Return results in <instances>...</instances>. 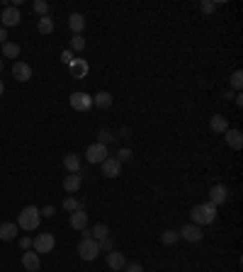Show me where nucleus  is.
Listing matches in <instances>:
<instances>
[{
    "mask_svg": "<svg viewBox=\"0 0 243 272\" xmlns=\"http://www.w3.org/2000/svg\"><path fill=\"white\" fill-rule=\"evenodd\" d=\"M34 12L41 15V17H46V12H49V2H46V0H34Z\"/></svg>",
    "mask_w": 243,
    "mask_h": 272,
    "instance_id": "31",
    "label": "nucleus"
},
{
    "mask_svg": "<svg viewBox=\"0 0 243 272\" xmlns=\"http://www.w3.org/2000/svg\"><path fill=\"white\" fill-rule=\"evenodd\" d=\"M32 251L34 253H51L54 251V246H56V238H54V234H39V236H34V241H32Z\"/></svg>",
    "mask_w": 243,
    "mask_h": 272,
    "instance_id": "4",
    "label": "nucleus"
},
{
    "mask_svg": "<svg viewBox=\"0 0 243 272\" xmlns=\"http://www.w3.org/2000/svg\"><path fill=\"white\" fill-rule=\"evenodd\" d=\"M61 58H63V63H71V61H73L71 51H63V54H61Z\"/></svg>",
    "mask_w": 243,
    "mask_h": 272,
    "instance_id": "39",
    "label": "nucleus"
},
{
    "mask_svg": "<svg viewBox=\"0 0 243 272\" xmlns=\"http://www.w3.org/2000/svg\"><path fill=\"white\" fill-rule=\"evenodd\" d=\"M107 265L112 268V272H119V270H124L127 258H124V253H119V251H110L107 253Z\"/></svg>",
    "mask_w": 243,
    "mask_h": 272,
    "instance_id": "17",
    "label": "nucleus"
},
{
    "mask_svg": "<svg viewBox=\"0 0 243 272\" xmlns=\"http://www.w3.org/2000/svg\"><path fill=\"white\" fill-rule=\"evenodd\" d=\"M78 253L83 260H95L97 255H100V243L93 241V238H83L80 243H78Z\"/></svg>",
    "mask_w": 243,
    "mask_h": 272,
    "instance_id": "5",
    "label": "nucleus"
},
{
    "mask_svg": "<svg viewBox=\"0 0 243 272\" xmlns=\"http://www.w3.org/2000/svg\"><path fill=\"white\" fill-rule=\"evenodd\" d=\"M229 200V190H226V185H214L212 190H209V202L214 204V207H219V204H224Z\"/></svg>",
    "mask_w": 243,
    "mask_h": 272,
    "instance_id": "14",
    "label": "nucleus"
},
{
    "mask_svg": "<svg viewBox=\"0 0 243 272\" xmlns=\"http://www.w3.org/2000/svg\"><path fill=\"white\" fill-rule=\"evenodd\" d=\"M2 68H5V63H2V58H0V73H2Z\"/></svg>",
    "mask_w": 243,
    "mask_h": 272,
    "instance_id": "42",
    "label": "nucleus"
},
{
    "mask_svg": "<svg viewBox=\"0 0 243 272\" xmlns=\"http://www.w3.org/2000/svg\"><path fill=\"white\" fill-rule=\"evenodd\" d=\"M178 241H180V234H178L175 229H168V231L161 234V243H163V246H173V243H178Z\"/></svg>",
    "mask_w": 243,
    "mask_h": 272,
    "instance_id": "26",
    "label": "nucleus"
},
{
    "mask_svg": "<svg viewBox=\"0 0 243 272\" xmlns=\"http://www.w3.org/2000/svg\"><path fill=\"white\" fill-rule=\"evenodd\" d=\"M63 168H66L68 173H80V168H83L80 156H78V153H66V156H63Z\"/></svg>",
    "mask_w": 243,
    "mask_h": 272,
    "instance_id": "19",
    "label": "nucleus"
},
{
    "mask_svg": "<svg viewBox=\"0 0 243 272\" xmlns=\"http://www.w3.org/2000/svg\"><path fill=\"white\" fill-rule=\"evenodd\" d=\"M22 268L27 272H37L41 268V260H39V253H34L32 248L22 253Z\"/></svg>",
    "mask_w": 243,
    "mask_h": 272,
    "instance_id": "12",
    "label": "nucleus"
},
{
    "mask_svg": "<svg viewBox=\"0 0 243 272\" xmlns=\"http://www.w3.org/2000/svg\"><path fill=\"white\" fill-rule=\"evenodd\" d=\"M2 92H5V83L0 80V97H2Z\"/></svg>",
    "mask_w": 243,
    "mask_h": 272,
    "instance_id": "41",
    "label": "nucleus"
},
{
    "mask_svg": "<svg viewBox=\"0 0 243 272\" xmlns=\"http://www.w3.org/2000/svg\"><path fill=\"white\" fill-rule=\"evenodd\" d=\"M231 88H234V90H241L243 88V71L231 73Z\"/></svg>",
    "mask_w": 243,
    "mask_h": 272,
    "instance_id": "29",
    "label": "nucleus"
},
{
    "mask_svg": "<svg viewBox=\"0 0 243 272\" xmlns=\"http://www.w3.org/2000/svg\"><path fill=\"white\" fill-rule=\"evenodd\" d=\"M110 236V229H107V224H95L93 229H90V238L93 241H102V238Z\"/></svg>",
    "mask_w": 243,
    "mask_h": 272,
    "instance_id": "23",
    "label": "nucleus"
},
{
    "mask_svg": "<svg viewBox=\"0 0 243 272\" xmlns=\"http://www.w3.org/2000/svg\"><path fill=\"white\" fill-rule=\"evenodd\" d=\"M93 105H95V107H100V109L112 107V95H110V92H107V90L95 92V95H93Z\"/></svg>",
    "mask_w": 243,
    "mask_h": 272,
    "instance_id": "20",
    "label": "nucleus"
},
{
    "mask_svg": "<svg viewBox=\"0 0 243 272\" xmlns=\"http://www.w3.org/2000/svg\"><path fill=\"white\" fill-rule=\"evenodd\" d=\"M180 238H185L187 243H200L202 238H205V231H202V226H197V224H185L180 231Z\"/></svg>",
    "mask_w": 243,
    "mask_h": 272,
    "instance_id": "7",
    "label": "nucleus"
},
{
    "mask_svg": "<svg viewBox=\"0 0 243 272\" xmlns=\"http://www.w3.org/2000/svg\"><path fill=\"white\" fill-rule=\"evenodd\" d=\"M124 272H144V265H139V263H127V265H124Z\"/></svg>",
    "mask_w": 243,
    "mask_h": 272,
    "instance_id": "35",
    "label": "nucleus"
},
{
    "mask_svg": "<svg viewBox=\"0 0 243 272\" xmlns=\"http://www.w3.org/2000/svg\"><path fill=\"white\" fill-rule=\"evenodd\" d=\"M100 243V251H105V253H110V251H114V238H112V234L107 238H102V241H97Z\"/></svg>",
    "mask_w": 243,
    "mask_h": 272,
    "instance_id": "32",
    "label": "nucleus"
},
{
    "mask_svg": "<svg viewBox=\"0 0 243 272\" xmlns=\"http://www.w3.org/2000/svg\"><path fill=\"white\" fill-rule=\"evenodd\" d=\"M80 185H83L80 173H68V175L63 178V190H66L68 195H75V192L80 190Z\"/></svg>",
    "mask_w": 243,
    "mask_h": 272,
    "instance_id": "16",
    "label": "nucleus"
},
{
    "mask_svg": "<svg viewBox=\"0 0 243 272\" xmlns=\"http://www.w3.org/2000/svg\"><path fill=\"white\" fill-rule=\"evenodd\" d=\"M12 78H15L17 83H27V80L32 78V66L24 63V61H15V63H12Z\"/></svg>",
    "mask_w": 243,
    "mask_h": 272,
    "instance_id": "9",
    "label": "nucleus"
},
{
    "mask_svg": "<svg viewBox=\"0 0 243 272\" xmlns=\"http://www.w3.org/2000/svg\"><path fill=\"white\" fill-rule=\"evenodd\" d=\"M190 219H192V224H197V226H202V224H214V219H217V207H214L212 202L197 204V207L190 209Z\"/></svg>",
    "mask_w": 243,
    "mask_h": 272,
    "instance_id": "1",
    "label": "nucleus"
},
{
    "mask_svg": "<svg viewBox=\"0 0 243 272\" xmlns=\"http://www.w3.org/2000/svg\"><path fill=\"white\" fill-rule=\"evenodd\" d=\"M114 158H117L119 163H127V161H131V148H119Z\"/></svg>",
    "mask_w": 243,
    "mask_h": 272,
    "instance_id": "33",
    "label": "nucleus"
},
{
    "mask_svg": "<svg viewBox=\"0 0 243 272\" xmlns=\"http://www.w3.org/2000/svg\"><path fill=\"white\" fill-rule=\"evenodd\" d=\"M19 51H22V49H19V44H15V41H5V44H2V56H5V58H17Z\"/></svg>",
    "mask_w": 243,
    "mask_h": 272,
    "instance_id": "24",
    "label": "nucleus"
},
{
    "mask_svg": "<svg viewBox=\"0 0 243 272\" xmlns=\"http://www.w3.org/2000/svg\"><path fill=\"white\" fill-rule=\"evenodd\" d=\"M209 127H212V131H217V134H224L226 129H229V119H226L224 114H214L209 119Z\"/></svg>",
    "mask_w": 243,
    "mask_h": 272,
    "instance_id": "22",
    "label": "nucleus"
},
{
    "mask_svg": "<svg viewBox=\"0 0 243 272\" xmlns=\"http://www.w3.org/2000/svg\"><path fill=\"white\" fill-rule=\"evenodd\" d=\"M39 214H41V219H44V217L51 219V217H54V207H44V209H39Z\"/></svg>",
    "mask_w": 243,
    "mask_h": 272,
    "instance_id": "36",
    "label": "nucleus"
},
{
    "mask_svg": "<svg viewBox=\"0 0 243 272\" xmlns=\"http://www.w3.org/2000/svg\"><path fill=\"white\" fill-rule=\"evenodd\" d=\"M234 100H236V105H239V107H243V95H234Z\"/></svg>",
    "mask_w": 243,
    "mask_h": 272,
    "instance_id": "40",
    "label": "nucleus"
},
{
    "mask_svg": "<svg viewBox=\"0 0 243 272\" xmlns=\"http://www.w3.org/2000/svg\"><path fill=\"white\" fill-rule=\"evenodd\" d=\"M68 71H71V75H73L75 80H83V78L88 75V71H90V66H88L85 58H73V61L68 63Z\"/></svg>",
    "mask_w": 243,
    "mask_h": 272,
    "instance_id": "11",
    "label": "nucleus"
},
{
    "mask_svg": "<svg viewBox=\"0 0 243 272\" xmlns=\"http://www.w3.org/2000/svg\"><path fill=\"white\" fill-rule=\"evenodd\" d=\"M71 49H73V51H83V49H85V39H83V34H73V39H71Z\"/></svg>",
    "mask_w": 243,
    "mask_h": 272,
    "instance_id": "30",
    "label": "nucleus"
},
{
    "mask_svg": "<svg viewBox=\"0 0 243 272\" xmlns=\"http://www.w3.org/2000/svg\"><path fill=\"white\" fill-rule=\"evenodd\" d=\"M39 224H41V214H39L37 207H24L17 217V226L22 231H37Z\"/></svg>",
    "mask_w": 243,
    "mask_h": 272,
    "instance_id": "2",
    "label": "nucleus"
},
{
    "mask_svg": "<svg viewBox=\"0 0 243 272\" xmlns=\"http://www.w3.org/2000/svg\"><path fill=\"white\" fill-rule=\"evenodd\" d=\"M71 107L75 109V112H88V109L93 107V95H88V92L78 90L71 95Z\"/></svg>",
    "mask_w": 243,
    "mask_h": 272,
    "instance_id": "6",
    "label": "nucleus"
},
{
    "mask_svg": "<svg viewBox=\"0 0 243 272\" xmlns=\"http://www.w3.org/2000/svg\"><path fill=\"white\" fill-rule=\"evenodd\" d=\"M107 156H110L107 146L97 144V141H95V144H90V146H88V151H85V161H88L90 165H100L105 158H107Z\"/></svg>",
    "mask_w": 243,
    "mask_h": 272,
    "instance_id": "3",
    "label": "nucleus"
},
{
    "mask_svg": "<svg viewBox=\"0 0 243 272\" xmlns=\"http://www.w3.org/2000/svg\"><path fill=\"white\" fill-rule=\"evenodd\" d=\"M71 229H75V231H83V229H88V212L85 209H75V212H71Z\"/></svg>",
    "mask_w": 243,
    "mask_h": 272,
    "instance_id": "15",
    "label": "nucleus"
},
{
    "mask_svg": "<svg viewBox=\"0 0 243 272\" xmlns=\"http://www.w3.org/2000/svg\"><path fill=\"white\" fill-rule=\"evenodd\" d=\"M19 246H22L24 251H29V248H32V238H29V236H24L22 241H19Z\"/></svg>",
    "mask_w": 243,
    "mask_h": 272,
    "instance_id": "37",
    "label": "nucleus"
},
{
    "mask_svg": "<svg viewBox=\"0 0 243 272\" xmlns=\"http://www.w3.org/2000/svg\"><path fill=\"white\" fill-rule=\"evenodd\" d=\"M0 19H2V27L7 29V27H17L19 22H22V15H19V10L15 7V5H10V7H5V10H2Z\"/></svg>",
    "mask_w": 243,
    "mask_h": 272,
    "instance_id": "8",
    "label": "nucleus"
},
{
    "mask_svg": "<svg viewBox=\"0 0 243 272\" xmlns=\"http://www.w3.org/2000/svg\"><path fill=\"white\" fill-rule=\"evenodd\" d=\"M5 41H7V29L0 27V44H5Z\"/></svg>",
    "mask_w": 243,
    "mask_h": 272,
    "instance_id": "38",
    "label": "nucleus"
},
{
    "mask_svg": "<svg viewBox=\"0 0 243 272\" xmlns=\"http://www.w3.org/2000/svg\"><path fill=\"white\" fill-rule=\"evenodd\" d=\"M100 168H102V175H105V178H117V175L122 173V163H119L114 156H107V158L100 163Z\"/></svg>",
    "mask_w": 243,
    "mask_h": 272,
    "instance_id": "10",
    "label": "nucleus"
},
{
    "mask_svg": "<svg viewBox=\"0 0 243 272\" xmlns=\"http://www.w3.org/2000/svg\"><path fill=\"white\" fill-rule=\"evenodd\" d=\"M200 10H202L205 15H212V12L217 10V2H209V0H205V2L200 5Z\"/></svg>",
    "mask_w": 243,
    "mask_h": 272,
    "instance_id": "34",
    "label": "nucleus"
},
{
    "mask_svg": "<svg viewBox=\"0 0 243 272\" xmlns=\"http://www.w3.org/2000/svg\"><path fill=\"white\" fill-rule=\"evenodd\" d=\"M224 141L229 148H234V151H241L243 146V134L241 129H226L224 131Z\"/></svg>",
    "mask_w": 243,
    "mask_h": 272,
    "instance_id": "13",
    "label": "nucleus"
},
{
    "mask_svg": "<svg viewBox=\"0 0 243 272\" xmlns=\"http://www.w3.org/2000/svg\"><path fill=\"white\" fill-rule=\"evenodd\" d=\"M68 27H71L73 34H80V32L85 29V17H83L80 12H71V17H68Z\"/></svg>",
    "mask_w": 243,
    "mask_h": 272,
    "instance_id": "21",
    "label": "nucleus"
},
{
    "mask_svg": "<svg viewBox=\"0 0 243 272\" xmlns=\"http://www.w3.org/2000/svg\"><path fill=\"white\" fill-rule=\"evenodd\" d=\"M114 139H117V134L110 131V129H100V131H97V144L107 146V144H112Z\"/></svg>",
    "mask_w": 243,
    "mask_h": 272,
    "instance_id": "27",
    "label": "nucleus"
},
{
    "mask_svg": "<svg viewBox=\"0 0 243 272\" xmlns=\"http://www.w3.org/2000/svg\"><path fill=\"white\" fill-rule=\"evenodd\" d=\"M63 209L71 214V212H75V209H85V207H83V202H78L75 197H66V200H63Z\"/></svg>",
    "mask_w": 243,
    "mask_h": 272,
    "instance_id": "28",
    "label": "nucleus"
},
{
    "mask_svg": "<svg viewBox=\"0 0 243 272\" xmlns=\"http://www.w3.org/2000/svg\"><path fill=\"white\" fill-rule=\"evenodd\" d=\"M37 29H39V34H51L54 32V19L49 17H39V24H37Z\"/></svg>",
    "mask_w": 243,
    "mask_h": 272,
    "instance_id": "25",
    "label": "nucleus"
},
{
    "mask_svg": "<svg viewBox=\"0 0 243 272\" xmlns=\"http://www.w3.org/2000/svg\"><path fill=\"white\" fill-rule=\"evenodd\" d=\"M19 226L15 221H5V224H0V241H15L17 236Z\"/></svg>",
    "mask_w": 243,
    "mask_h": 272,
    "instance_id": "18",
    "label": "nucleus"
}]
</instances>
